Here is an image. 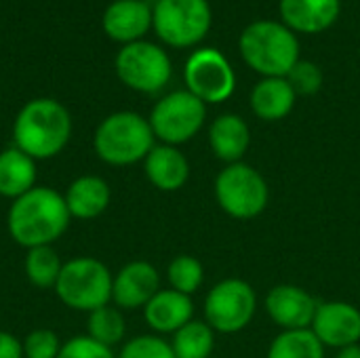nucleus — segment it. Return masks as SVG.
Returning a JSON list of instances; mask_svg holds the SVG:
<instances>
[{
  "label": "nucleus",
  "instance_id": "obj_1",
  "mask_svg": "<svg viewBox=\"0 0 360 358\" xmlns=\"http://www.w3.org/2000/svg\"><path fill=\"white\" fill-rule=\"evenodd\" d=\"M70 222L72 215L63 194L46 186H36L15 198L6 213L8 234L25 251L51 247L68 232Z\"/></svg>",
  "mask_w": 360,
  "mask_h": 358
},
{
  "label": "nucleus",
  "instance_id": "obj_2",
  "mask_svg": "<svg viewBox=\"0 0 360 358\" xmlns=\"http://www.w3.org/2000/svg\"><path fill=\"white\" fill-rule=\"evenodd\" d=\"M72 137V116L63 103L49 97L27 101L13 122V146L34 160L55 158Z\"/></svg>",
  "mask_w": 360,
  "mask_h": 358
},
{
  "label": "nucleus",
  "instance_id": "obj_3",
  "mask_svg": "<svg viewBox=\"0 0 360 358\" xmlns=\"http://www.w3.org/2000/svg\"><path fill=\"white\" fill-rule=\"evenodd\" d=\"M245 63L266 78H285L300 61V42L285 23L262 19L247 25L238 40Z\"/></svg>",
  "mask_w": 360,
  "mask_h": 358
},
{
  "label": "nucleus",
  "instance_id": "obj_4",
  "mask_svg": "<svg viewBox=\"0 0 360 358\" xmlns=\"http://www.w3.org/2000/svg\"><path fill=\"white\" fill-rule=\"evenodd\" d=\"M156 146L150 120L137 112H114L105 116L93 135L95 154L112 167L143 162Z\"/></svg>",
  "mask_w": 360,
  "mask_h": 358
},
{
  "label": "nucleus",
  "instance_id": "obj_5",
  "mask_svg": "<svg viewBox=\"0 0 360 358\" xmlns=\"http://www.w3.org/2000/svg\"><path fill=\"white\" fill-rule=\"evenodd\" d=\"M114 274L97 257H74L63 262L55 293L63 306L76 312H93L112 304Z\"/></svg>",
  "mask_w": 360,
  "mask_h": 358
},
{
  "label": "nucleus",
  "instance_id": "obj_6",
  "mask_svg": "<svg viewBox=\"0 0 360 358\" xmlns=\"http://www.w3.org/2000/svg\"><path fill=\"white\" fill-rule=\"evenodd\" d=\"M215 200L232 219H255L270 203L266 177L247 162L226 165L215 177Z\"/></svg>",
  "mask_w": 360,
  "mask_h": 358
},
{
  "label": "nucleus",
  "instance_id": "obj_7",
  "mask_svg": "<svg viewBox=\"0 0 360 358\" xmlns=\"http://www.w3.org/2000/svg\"><path fill=\"white\" fill-rule=\"evenodd\" d=\"M211 19L207 0H156L152 4V25L158 38L175 49L198 44L209 34Z\"/></svg>",
  "mask_w": 360,
  "mask_h": 358
},
{
  "label": "nucleus",
  "instance_id": "obj_8",
  "mask_svg": "<svg viewBox=\"0 0 360 358\" xmlns=\"http://www.w3.org/2000/svg\"><path fill=\"white\" fill-rule=\"evenodd\" d=\"M154 137L167 146H181L196 137L207 120V103L186 91H173L158 99L150 114Z\"/></svg>",
  "mask_w": 360,
  "mask_h": 358
},
{
  "label": "nucleus",
  "instance_id": "obj_9",
  "mask_svg": "<svg viewBox=\"0 0 360 358\" xmlns=\"http://www.w3.org/2000/svg\"><path fill=\"white\" fill-rule=\"evenodd\" d=\"M257 312V293L243 279H224L211 287L205 300V321L217 333L247 329Z\"/></svg>",
  "mask_w": 360,
  "mask_h": 358
},
{
  "label": "nucleus",
  "instance_id": "obj_10",
  "mask_svg": "<svg viewBox=\"0 0 360 358\" xmlns=\"http://www.w3.org/2000/svg\"><path fill=\"white\" fill-rule=\"evenodd\" d=\"M114 68L122 84L148 95L162 91L173 74L169 55L158 44L146 40L124 44L116 55Z\"/></svg>",
  "mask_w": 360,
  "mask_h": 358
},
{
  "label": "nucleus",
  "instance_id": "obj_11",
  "mask_svg": "<svg viewBox=\"0 0 360 358\" xmlns=\"http://www.w3.org/2000/svg\"><path fill=\"white\" fill-rule=\"evenodd\" d=\"M186 87L202 103H221L232 97L236 76L230 61L215 49H200L190 55L184 70Z\"/></svg>",
  "mask_w": 360,
  "mask_h": 358
},
{
  "label": "nucleus",
  "instance_id": "obj_12",
  "mask_svg": "<svg viewBox=\"0 0 360 358\" xmlns=\"http://www.w3.org/2000/svg\"><path fill=\"white\" fill-rule=\"evenodd\" d=\"M319 300L297 285H276L268 291L264 308L283 331L310 329L319 310Z\"/></svg>",
  "mask_w": 360,
  "mask_h": 358
},
{
  "label": "nucleus",
  "instance_id": "obj_13",
  "mask_svg": "<svg viewBox=\"0 0 360 358\" xmlns=\"http://www.w3.org/2000/svg\"><path fill=\"white\" fill-rule=\"evenodd\" d=\"M310 329L325 348L356 346L360 344V310L342 300L323 302Z\"/></svg>",
  "mask_w": 360,
  "mask_h": 358
},
{
  "label": "nucleus",
  "instance_id": "obj_14",
  "mask_svg": "<svg viewBox=\"0 0 360 358\" xmlns=\"http://www.w3.org/2000/svg\"><path fill=\"white\" fill-rule=\"evenodd\" d=\"M160 291V274L150 262H129L112 283V304L120 310H143L148 302Z\"/></svg>",
  "mask_w": 360,
  "mask_h": 358
},
{
  "label": "nucleus",
  "instance_id": "obj_15",
  "mask_svg": "<svg viewBox=\"0 0 360 358\" xmlns=\"http://www.w3.org/2000/svg\"><path fill=\"white\" fill-rule=\"evenodd\" d=\"M152 27V4L146 0H116L103 13V30L116 42H137Z\"/></svg>",
  "mask_w": 360,
  "mask_h": 358
},
{
  "label": "nucleus",
  "instance_id": "obj_16",
  "mask_svg": "<svg viewBox=\"0 0 360 358\" xmlns=\"http://www.w3.org/2000/svg\"><path fill=\"white\" fill-rule=\"evenodd\" d=\"M194 317V304L190 295L175 289H160L143 308V319L156 335H173Z\"/></svg>",
  "mask_w": 360,
  "mask_h": 358
},
{
  "label": "nucleus",
  "instance_id": "obj_17",
  "mask_svg": "<svg viewBox=\"0 0 360 358\" xmlns=\"http://www.w3.org/2000/svg\"><path fill=\"white\" fill-rule=\"evenodd\" d=\"M148 181L160 192H177L190 179V162L186 154L167 143H158L150 150L143 160Z\"/></svg>",
  "mask_w": 360,
  "mask_h": 358
},
{
  "label": "nucleus",
  "instance_id": "obj_18",
  "mask_svg": "<svg viewBox=\"0 0 360 358\" xmlns=\"http://www.w3.org/2000/svg\"><path fill=\"white\" fill-rule=\"evenodd\" d=\"M340 0H281L283 23L302 34H321L340 17Z\"/></svg>",
  "mask_w": 360,
  "mask_h": 358
},
{
  "label": "nucleus",
  "instance_id": "obj_19",
  "mask_svg": "<svg viewBox=\"0 0 360 358\" xmlns=\"http://www.w3.org/2000/svg\"><path fill=\"white\" fill-rule=\"evenodd\" d=\"M63 198L72 219L89 222L105 213L112 200V190L99 175H80L68 186Z\"/></svg>",
  "mask_w": 360,
  "mask_h": 358
},
{
  "label": "nucleus",
  "instance_id": "obj_20",
  "mask_svg": "<svg viewBox=\"0 0 360 358\" xmlns=\"http://www.w3.org/2000/svg\"><path fill=\"white\" fill-rule=\"evenodd\" d=\"M209 146L215 158L226 165L243 162L251 146L249 124L238 114H221L209 127Z\"/></svg>",
  "mask_w": 360,
  "mask_h": 358
},
{
  "label": "nucleus",
  "instance_id": "obj_21",
  "mask_svg": "<svg viewBox=\"0 0 360 358\" xmlns=\"http://www.w3.org/2000/svg\"><path fill=\"white\" fill-rule=\"evenodd\" d=\"M297 95L293 93L287 78H264L251 91V110L266 122H276L293 112Z\"/></svg>",
  "mask_w": 360,
  "mask_h": 358
},
{
  "label": "nucleus",
  "instance_id": "obj_22",
  "mask_svg": "<svg viewBox=\"0 0 360 358\" xmlns=\"http://www.w3.org/2000/svg\"><path fill=\"white\" fill-rule=\"evenodd\" d=\"M36 188V160L11 146L0 152V196L19 198Z\"/></svg>",
  "mask_w": 360,
  "mask_h": 358
},
{
  "label": "nucleus",
  "instance_id": "obj_23",
  "mask_svg": "<svg viewBox=\"0 0 360 358\" xmlns=\"http://www.w3.org/2000/svg\"><path fill=\"white\" fill-rule=\"evenodd\" d=\"M171 348L175 358H209L215 350V331L207 321H190L173 333Z\"/></svg>",
  "mask_w": 360,
  "mask_h": 358
},
{
  "label": "nucleus",
  "instance_id": "obj_24",
  "mask_svg": "<svg viewBox=\"0 0 360 358\" xmlns=\"http://www.w3.org/2000/svg\"><path fill=\"white\" fill-rule=\"evenodd\" d=\"M61 268H63V262L59 253L53 249V245L27 249L25 260H23L25 279L38 289H55Z\"/></svg>",
  "mask_w": 360,
  "mask_h": 358
},
{
  "label": "nucleus",
  "instance_id": "obj_25",
  "mask_svg": "<svg viewBox=\"0 0 360 358\" xmlns=\"http://www.w3.org/2000/svg\"><path fill=\"white\" fill-rule=\"evenodd\" d=\"M86 335L108 348H114L122 344L127 335V323L122 317V310L116 308L114 304H108L103 308H97L89 312L86 321Z\"/></svg>",
  "mask_w": 360,
  "mask_h": 358
},
{
  "label": "nucleus",
  "instance_id": "obj_26",
  "mask_svg": "<svg viewBox=\"0 0 360 358\" xmlns=\"http://www.w3.org/2000/svg\"><path fill=\"white\" fill-rule=\"evenodd\" d=\"M268 358H325V346L312 329L283 331L270 344Z\"/></svg>",
  "mask_w": 360,
  "mask_h": 358
},
{
  "label": "nucleus",
  "instance_id": "obj_27",
  "mask_svg": "<svg viewBox=\"0 0 360 358\" xmlns=\"http://www.w3.org/2000/svg\"><path fill=\"white\" fill-rule=\"evenodd\" d=\"M167 281L171 289L192 298L205 283V268L192 255H177L167 268Z\"/></svg>",
  "mask_w": 360,
  "mask_h": 358
},
{
  "label": "nucleus",
  "instance_id": "obj_28",
  "mask_svg": "<svg viewBox=\"0 0 360 358\" xmlns=\"http://www.w3.org/2000/svg\"><path fill=\"white\" fill-rule=\"evenodd\" d=\"M116 358H175L171 342L160 335H137L129 340Z\"/></svg>",
  "mask_w": 360,
  "mask_h": 358
},
{
  "label": "nucleus",
  "instance_id": "obj_29",
  "mask_svg": "<svg viewBox=\"0 0 360 358\" xmlns=\"http://www.w3.org/2000/svg\"><path fill=\"white\" fill-rule=\"evenodd\" d=\"M285 78L291 84L293 93L302 97L316 95L323 89V80H325L323 70L314 61H302V59L293 65V70Z\"/></svg>",
  "mask_w": 360,
  "mask_h": 358
},
{
  "label": "nucleus",
  "instance_id": "obj_30",
  "mask_svg": "<svg viewBox=\"0 0 360 358\" xmlns=\"http://www.w3.org/2000/svg\"><path fill=\"white\" fill-rule=\"evenodd\" d=\"M21 346L23 358H57L63 348V342L51 329H34L21 340Z\"/></svg>",
  "mask_w": 360,
  "mask_h": 358
},
{
  "label": "nucleus",
  "instance_id": "obj_31",
  "mask_svg": "<svg viewBox=\"0 0 360 358\" xmlns=\"http://www.w3.org/2000/svg\"><path fill=\"white\" fill-rule=\"evenodd\" d=\"M57 358H116L114 350L91 340L89 335H76L63 342V348Z\"/></svg>",
  "mask_w": 360,
  "mask_h": 358
},
{
  "label": "nucleus",
  "instance_id": "obj_32",
  "mask_svg": "<svg viewBox=\"0 0 360 358\" xmlns=\"http://www.w3.org/2000/svg\"><path fill=\"white\" fill-rule=\"evenodd\" d=\"M0 358H23L21 340L8 331H0Z\"/></svg>",
  "mask_w": 360,
  "mask_h": 358
},
{
  "label": "nucleus",
  "instance_id": "obj_33",
  "mask_svg": "<svg viewBox=\"0 0 360 358\" xmlns=\"http://www.w3.org/2000/svg\"><path fill=\"white\" fill-rule=\"evenodd\" d=\"M335 358H360V344H356V346H348V348H342Z\"/></svg>",
  "mask_w": 360,
  "mask_h": 358
}]
</instances>
